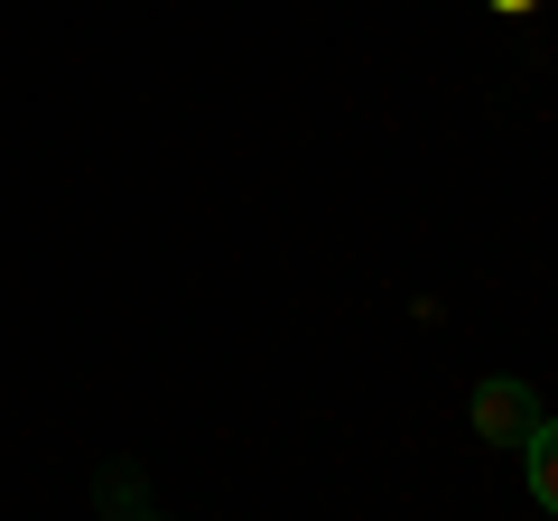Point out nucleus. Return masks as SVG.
Instances as JSON below:
<instances>
[{
    "instance_id": "f257e3e1",
    "label": "nucleus",
    "mask_w": 558,
    "mask_h": 521,
    "mask_svg": "<svg viewBox=\"0 0 558 521\" xmlns=\"http://www.w3.org/2000/svg\"><path fill=\"white\" fill-rule=\"evenodd\" d=\"M465 420H475V438H494V447H521V438L539 428V401H531V381L494 373V381H475V401H465Z\"/></svg>"
},
{
    "instance_id": "20e7f679",
    "label": "nucleus",
    "mask_w": 558,
    "mask_h": 521,
    "mask_svg": "<svg viewBox=\"0 0 558 521\" xmlns=\"http://www.w3.org/2000/svg\"><path fill=\"white\" fill-rule=\"evenodd\" d=\"M131 521H168V512H131Z\"/></svg>"
},
{
    "instance_id": "7ed1b4c3",
    "label": "nucleus",
    "mask_w": 558,
    "mask_h": 521,
    "mask_svg": "<svg viewBox=\"0 0 558 521\" xmlns=\"http://www.w3.org/2000/svg\"><path fill=\"white\" fill-rule=\"evenodd\" d=\"M494 10H531V0H494Z\"/></svg>"
},
{
    "instance_id": "f03ea898",
    "label": "nucleus",
    "mask_w": 558,
    "mask_h": 521,
    "mask_svg": "<svg viewBox=\"0 0 558 521\" xmlns=\"http://www.w3.org/2000/svg\"><path fill=\"white\" fill-rule=\"evenodd\" d=\"M521 465H531V494H539V512H558V420H539L531 438H521Z\"/></svg>"
}]
</instances>
